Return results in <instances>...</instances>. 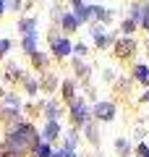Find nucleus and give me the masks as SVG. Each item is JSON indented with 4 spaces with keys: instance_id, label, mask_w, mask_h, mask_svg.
I'll return each mask as SVG.
<instances>
[{
    "instance_id": "nucleus-1",
    "label": "nucleus",
    "mask_w": 149,
    "mask_h": 157,
    "mask_svg": "<svg viewBox=\"0 0 149 157\" xmlns=\"http://www.w3.org/2000/svg\"><path fill=\"white\" fill-rule=\"evenodd\" d=\"M34 136H37V134H34V128H32V126L21 123V126H18V128H16V131H13V134L6 139V147H8V149H13L16 155H21V152L26 149V147H32L34 141H37Z\"/></svg>"
},
{
    "instance_id": "nucleus-2",
    "label": "nucleus",
    "mask_w": 149,
    "mask_h": 157,
    "mask_svg": "<svg viewBox=\"0 0 149 157\" xmlns=\"http://www.w3.org/2000/svg\"><path fill=\"white\" fill-rule=\"evenodd\" d=\"M94 115H97L99 121H113V118H115V105H113V102H97V105H94Z\"/></svg>"
},
{
    "instance_id": "nucleus-3",
    "label": "nucleus",
    "mask_w": 149,
    "mask_h": 157,
    "mask_svg": "<svg viewBox=\"0 0 149 157\" xmlns=\"http://www.w3.org/2000/svg\"><path fill=\"white\" fill-rule=\"evenodd\" d=\"M71 118H73V123H84L86 121V105L81 100H76L71 105Z\"/></svg>"
},
{
    "instance_id": "nucleus-4",
    "label": "nucleus",
    "mask_w": 149,
    "mask_h": 157,
    "mask_svg": "<svg viewBox=\"0 0 149 157\" xmlns=\"http://www.w3.org/2000/svg\"><path fill=\"white\" fill-rule=\"evenodd\" d=\"M58 134H60V126H58V121H47V126H44L42 136H44V144L52 139H58Z\"/></svg>"
},
{
    "instance_id": "nucleus-5",
    "label": "nucleus",
    "mask_w": 149,
    "mask_h": 157,
    "mask_svg": "<svg viewBox=\"0 0 149 157\" xmlns=\"http://www.w3.org/2000/svg\"><path fill=\"white\" fill-rule=\"evenodd\" d=\"M133 50H136V45H133V39H120V42H118V45H115V52H118V55H120V58H126V55H131V52Z\"/></svg>"
},
{
    "instance_id": "nucleus-6",
    "label": "nucleus",
    "mask_w": 149,
    "mask_h": 157,
    "mask_svg": "<svg viewBox=\"0 0 149 157\" xmlns=\"http://www.w3.org/2000/svg\"><path fill=\"white\" fill-rule=\"evenodd\" d=\"M73 47H71V42H68V39H55V42H52V52H55V55H68V52H71Z\"/></svg>"
},
{
    "instance_id": "nucleus-7",
    "label": "nucleus",
    "mask_w": 149,
    "mask_h": 157,
    "mask_svg": "<svg viewBox=\"0 0 149 157\" xmlns=\"http://www.w3.org/2000/svg\"><path fill=\"white\" fill-rule=\"evenodd\" d=\"M89 16H97L99 21H110V18H113V11L99 8V6H89Z\"/></svg>"
},
{
    "instance_id": "nucleus-8",
    "label": "nucleus",
    "mask_w": 149,
    "mask_h": 157,
    "mask_svg": "<svg viewBox=\"0 0 149 157\" xmlns=\"http://www.w3.org/2000/svg\"><path fill=\"white\" fill-rule=\"evenodd\" d=\"M133 76H136V81H141V84H149V68L147 66H136L133 68Z\"/></svg>"
},
{
    "instance_id": "nucleus-9",
    "label": "nucleus",
    "mask_w": 149,
    "mask_h": 157,
    "mask_svg": "<svg viewBox=\"0 0 149 157\" xmlns=\"http://www.w3.org/2000/svg\"><path fill=\"white\" fill-rule=\"evenodd\" d=\"M34 18H26V21H21V32H24V37H37V32H34Z\"/></svg>"
},
{
    "instance_id": "nucleus-10",
    "label": "nucleus",
    "mask_w": 149,
    "mask_h": 157,
    "mask_svg": "<svg viewBox=\"0 0 149 157\" xmlns=\"http://www.w3.org/2000/svg\"><path fill=\"white\" fill-rule=\"evenodd\" d=\"M76 26H78L76 16H71V13H66V16H63V29H66V32H73Z\"/></svg>"
},
{
    "instance_id": "nucleus-11",
    "label": "nucleus",
    "mask_w": 149,
    "mask_h": 157,
    "mask_svg": "<svg viewBox=\"0 0 149 157\" xmlns=\"http://www.w3.org/2000/svg\"><path fill=\"white\" fill-rule=\"evenodd\" d=\"M24 50H26L29 55H34V52H37V45H34V37H24Z\"/></svg>"
},
{
    "instance_id": "nucleus-12",
    "label": "nucleus",
    "mask_w": 149,
    "mask_h": 157,
    "mask_svg": "<svg viewBox=\"0 0 149 157\" xmlns=\"http://www.w3.org/2000/svg\"><path fill=\"white\" fill-rule=\"evenodd\" d=\"M34 152H37V157H50V155H52V149H50L44 141H42V144H37V149H34Z\"/></svg>"
},
{
    "instance_id": "nucleus-13",
    "label": "nucleus",
    "mask_w": 149,
    "mask_h": 157,
    "mask_svg": "<svg viewBox=\"0 0 149 157\" xmlns=\"http://www.w3.org/2000/svg\"><path fill=\"white\" fill-rule=\"evenodd\" d=\"M86 18H89V8L86 6L76 8V21H86Z\"/></svg>"
},
{
    "instance_id": "nucleus-14",
    "label": "nucleus",
    "mask_w": 149,
    "mask_h": 157,
    "mask_svg": "<svg viewBox=\"0 0 149 157\" xmlns=\"http://www.w3.org/2000/svg\"><path fill=\"white\" fill-rule=\"evenodd\" d=\"M44 110L50 113V115H47L50 121H55V118H58V107H55V102H47V107H44Z\"/></svg>"
},
{
    "instance_id": "nucleus-15",
    "label": "nucleus",
    "mask_w": 149,
    "mask_h": 157,
    "mask_svg": "<svg viewBox=\"0 0 149 157\" xmlns=\"http://www.w3.org/2000/svg\"><path fill=\"white\" fill-rule=\"evenodd\" d=\"M133 29H136V24H133L131 18H128V21H123V34H126V37H128V34L133 32Z\"/></svg>"
},
{
    "instance_id": "nucleus-16",
    "label": "nucleus",
    "mask_w": 149,
    "mask_h": 157,
    "mask_svg": "<svg viewBox=\"0 0 149 157\" xmlns=\"http://www.w3.org/2000/svg\"><path fill=\"white\" fill-rule=\"evenodd\" d=\"M63 97H66V100H68V97H73V84H71V81L63 84Z\"/></svg>"
},
{
    "instance_id": "nucleus-17",
    "label": "nucleus",
    "mask_w": 149,
    "mask_h": 157,
    "mask_svg": "<svg viewBox=\"0 0 149 157\" xmlns=\"http://www.w3.org/2000/svg\"><path fill=\"white\" fill-rule=\"evenodd\" d=\"M73 144H76V134H68V136H66V149L73 152Z\"/></svg>"
},
{
    "instance_id": "nucleus-18",
    "label": "nucleus",
    "mask_w": 149,
    "mask_h": 157,
    "mask_svg": "<svg viewBox=\"0 0 149 157\" xmlns=\"http://www.w3.org/2000/svg\"><path fill=\"white\" fill-rule=\"evenodd\" d=\"M18 6H21L18 0H3V8H13V11H16Z\"/></svg>"
},
{
    "instance_id": "nucleus-19",
    "label": "nucleus",
    "mask_w": 149,
    "mask_h": 157,
    "mask_svg": "<svg viewBox=\"0 0 149 157\" xmlns=\"http://www.w3.org/2000/svg\"><path fill=\"white\" fill-rule=\"evenodd\" d=\"M8 50H11V42H8V39H0V55L8 52Z\"/></svg>"
},
{
    "instance_id": "nucleus-20",
    "label": "nucleus",
    "mask_w": 149,
    "mask_h": 157,
    "mask_svg": "<svg viewBox=\"0 0 149 157\" xmlns=\"http://www.w3.org/2000/svg\"><path fill=\"white\" fill-rule=\"evenodd\" d=\"M50 157H73V152H68V149H63V152H52Z\"/></svg>"
},
{
    "instance_id": "nucleus-21",
    "label": "nucleus",
    "mask_w": 149,
    "mask_h": 157,
    "mask_svg": "<svg viewBox=\"0 0 149 157\" xmlns=\"http://www.w3.org/2000/svg\"><path fill=\"white\" fill-rule=\"evenodd\" d=\"M139 155H141V157H149V147H147V144H139Z\"/></svg>"
},
{
    "instance_id": "nucleus-22",
    "label": "nucleus",
    "mask_w": 149,
    "mask_h": 157,
    "mask_svg": "<svg viewBox=\"0 0 149 157\" xmlns=\"http://www.w3.org/2000/svg\"><path fill=\"white\" fill-rule=\"evenodd\" d=\"M76 52L78 55H86V45H76Z\"/></svg>"
},
{
    "instance_id": "nucleus-23",
    "label": "nucleus",
    "mask_w": 149,
    "mask_h": 157,
    "mask_svg": "<svg viewBox=\"0 0 149 157\" xmlns=\"http://www.w3.org/2000/svg\"><path fill=\"white\" fill-rule=\"evenodd\" d=\"M144 26L149 29V11H147V16H144Z\"/></svg>"
},
{
    "instance_id": "nucleus-24",
    "label": "nucleus",
    "mask_w": 149,
    "mask_h": 157,
    "mask_svg": "<svg viewBox=\"0 0 149 157\" xmlns=\"http://www.w3.org/2000/svg\"><path fill=\"white\" fill-rule=\"evenodd\" d=\"M141 102H149V89L144 92V97H141Z\"/></svg>"
},
{
    "instance_id": "nucleus-25",
    "label": "nucleus",
    "mask_w": 149,
    "mask_h": 157,
    "mask_svg": "<svg viewBox=\"0 0 149 157\" xmlns=\"http://www.w3.org/2000/svg\"><path fill=\"white\" fill-rule=\"evenodd\" d=\"M73 3V8H81V0H71Z\"/></svg>"
},
{
    "instance_id": "nucleus-26",
    "label": "nucleus",
    "mask_w": 149,
    "mask_h": 157,
    "mask_svg": "<svg viewBox=\"0 0 149 157\" xmlns=\"http://www.w3.org/2000/svg\"><path fill=\"white\" fill-rule=\"evenodd\" d=\"M0 13H3V0H0Z\"/></svg>"
}]
</instances>
